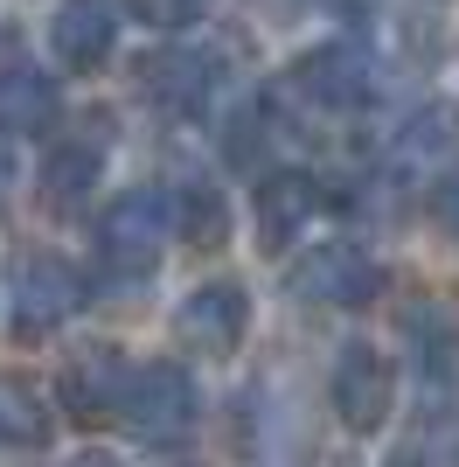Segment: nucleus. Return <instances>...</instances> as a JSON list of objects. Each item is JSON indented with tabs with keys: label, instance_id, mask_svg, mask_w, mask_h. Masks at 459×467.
Listing matches in <instances>:
<instances>
[{
	"label": "nucleus",
	"instance_id": "obj_1",
	"mask_svg": "<svg viewBox=\"0 0 459 467\" xmlns=\"http://www.w3.org/2000/svg\"><path fill=\"white\" fill-rule=\"evenodd\" d=\"M168 237H174L168 189H126L97 216V258H105V273H118V279H147L153 265H160V252H168Z\"/></svg>",
	"mask_w": 459,
	"mask_h": 467
},
{
	"label": "nucleus",
	"instance_id": "obj_2",
	"mask_svg": "<svg viewBox=\"0 0 459 467\" xmlns=\"http://www.w3.org/2000/svg\"><path fill=\"white\" fill-rule=\"evenodd\" d=\"M195 411H202V390L181 363H139L133 390H126V432L147 440V447H174L195 432Z\"/></svg>",
	"mask_w": 459,
	"mask_h": 467
},
{
	"label": "nucleus",
	"instance_id": "obj_3",
	"mask_svg": "<svg viewBox=\"0 0 459 467\" xmlns=\"http://www.w3.org/2000/svg\"><path fill=\"white\" fill-rule=\"evenodd\" d=\"M286 293L300 307H369L382 293V265L362 244H313L286 273Z\"/></svg>",
	"mask_w": 459,
	"mask_h": 467
},
{
	"label": "nucleus",
	"instance_id": "obj_4",
	"mask_svg": "<svg viewBox=\"0 0 459 467\" xmlns=\"http://www.w3.org/2000/svg\"><path fill=\"white\" fill-rule=\"evenodd\" d=\"M7 300H15V335H21V342H42V335H56L63 321L76 314L84 286H76V273L63 265L56 252H21Z\"/></svg>",
	"mask_w": 459,
	"mask_h": 467
},
{
	"label": "nucleus",
	"instance_id": "obj_5",
	"mask_svg": "<svg viewBox=\"0 0 459 467\" xmlns=\"http://www.w3.org/2000/svg\"><path fill=\"white\" fill-rule=\"evenodd\" d=\"M244 321H250V300L237 279H202L195 293H181V307H174V342L189 356H237L244 342Z\"/></svg>",
	"mask_w": 459,
	"mask_h": 467
},
{
	"label": "nucleus",
	"instance_id": "obj_6",
	"mask_svg": "<svg viewBox=\"0 0 459 467\" xmlns=\"http://www.w3.org/2000/svg\"><path fill=\"white\" fill-rule=\"evenodd\" d=\"M397 328H403L411 363H418V384L453 390L459 384V300L453 293H418V300H403Z\"/></svg>",
	"mask_w": 459,
	"mask_h": 467
},
{
	"label": "nucleus",
	"instance_id": "obj_7",
	"mask_svg": "<svg viewBox=\"0 0 459 467\" xmlns=\"http://www.w3.org/2000/svg\"><path fill=\"white\" fill-rule=\"evenodd\" d=\"M223 84V49H202V42H168L139 57V91L168 112H202Z\"/></svg>",
	"mask_w": 459,
	"mask_h": 467
},
{
	"label": "nucleus",
	"instance_id": "obj_8",
	"mask_svg": "<svg viewBox=\"0 0 459 467\" xmlns=\"http://www.w3.org/2000/svg\"><path fill=\"white\" fill-rule=\"evenodd\" d=\"M126 390H133V363L112 349V342H91L63 363V411L76 426H105V419H126Z\"/></svg>",
	"mask_w": 459,
	"mask_h": 467
},
{
	"label": "nucleus",
	"instance_id": "obj_9",
	"mask_svg": "<svg viewBox=\"0 0 459 467\" xmlns=\"http://www.w3.org/2000/svg\"><path fill=\"white\" fill-rule=\"evenodd\" d=\"M334 411H342L348 432H376L382 419H390V405H397V370H390V356L369 349V342H348L342 356H334Z\"/></svg>",
	"mask_w": 459,
	"mask_h": 467
},
{
	"label": "nucleus",
	"instance_id": "obj_10",
	"mask_svg": "<svg viewBox=\"0 0 459 467\" xmlns=\"http://www.w3.org/2000/svg\"><path fill=\"white\" fill-rule=\"evenodd\" d=\"M292 84L313 105H327V112H355V105L376 98V57H369L362 42H327V49L292 63Z\"/></svg>",
	"mask_w": 459,
	"mask_h": 467
},
{
	"label": "nucleus",
	"instance_id": "obj_11",
	"mask_svg": "<svg viewBox=\"0 0 459 467\" xmlns=\"http://www.w3.org/2000/svg\"><path fill=\"white\" fill-rule=\"evenodd\" d=\"M97 182H105V119L63 140L56 154H49V168H42L36 189H42V210H49V216H84Z\"/></svg>",
	"mask_w": 459,
	"mask_h": 467
},
{
	"label": "nucleus",
	"instance_id": "obj_12",
	"mask_svg": "<svg viewBox=\"0 0 459 467\" xmlns=\"http://www.w3.org/2000/svg\"><path fill=\"white\" fill-rule=\"evenodd\" d=\"M313 210H321V182L300 175V168L258 175V189H250V216H258V244L265 252H286L292 237L313 223Z\"/></svg>",
	"mask_w": 459,
	"mask_h": 467
},
{
	"label": "nucleus",
	"instance_id": "obj_13",
	"mask_svg": "<svg viewBox=\"0 0 459 467\" xmlns=\"http://www.w3.org/2000/svg\"><path fill=\"white\" fill-rule=\"evenodd\" d=\"M49 42L70 70H97L118 49V0H63L49 15Z\"/></svg>",
	"mask_w": 459,
	"mask_h": 467
},
{
	"label": "nucleus",
	"instance_id": "obj_14",
	"mask_svg": "<svg viewBox=\"0 0 459 467\" xmlns=\"http://www.w3.org/2000/svg\"><path fill=\"white\" fill-rule=\"evenodd\" d=\"M63 112V91L36 63H7L0 70V133H49Z\"/></svg>",
	"mask_w": 459,
	"mask_h": 467
},
{
	"label": "nucleus",
	"instance_id": "obj_15",
	"mask_svg": "<svg viewBox=\"0 0 459 467\" xmlns=\"http://www.w3.org/2000/svg\"><path fill=\"white\" fill-rule=\"evenodd\" d=\"M49 432H56V411L36 390V377L7 370L0 377V440L7 447H49Z\"/></svg>",
	"mask_w": 459,
	"mask_h": 467
},
{
	"label": "nucleus",
	"instance_id": "obj_16",
	"mask_svg": "<svg viewBox=\"0 0 459 467\" xmlns=\"http://www.w3.org/2000/svg\"><path fill=\"white\" fill-rule=\"evenodd\" d=\"M459 140V112L453 105H424L411 126H403V161H439Z\"/></svg>",
	"mask_w": 459,
	"mask_h": 467
},
{
	"label": "nucleus",
	"instance_id": "obj_17",
	"mask_svg": "<svg viewBox=\"0 0 459 467\" xmlns=\"http://www.w3.org/2000/svg\"><path fill=\"white\" fill-rule=\"evenodd\" d=\"M181 231H189L195 244H223V195H216L209 182H189V189H181Z\"/></svg>",
	"mask_w": 459,
	"mask_h": 467
},
{
	"label": "nucleus",
	"instance_id": "obj_18",
	"mask_svg": "<svg viewBox=\"0 0 459 467\" xmlns=\"http://www.w3.org/2000/svg\"><path fill=\"white\" fill-rule=\"evenodd\" d=\"M271 133H279V126H271V112H265V105L237 112V126H230V161H237V168H258V154L271 147Z\"/></svg>",
	"mask_w": 459,
	"mask_h": 467
},
{
	"label": "nucleus",
	"instance_id": "obj_19",
	"mask_svg": "<svg viewBox=\"0 0 459 467\" xmlns=\"http://www.w3.org/2000/svg\"><path fill=\"white\" fill-rule=\"evenodd\" d=\"M139 21H153V28H189V21H202V7L209 0H133Z\"/></svg>",
	"mask_w": 459,
	"mask_h": 467
},
{
	"label": "nucleus",
	"instance_id": "obj_20",
	"mask_svg": "<svg viewBox=\"0 0 459 467\" xmlns=\"http://www.w3.org/2000/svg\"><path fill=\"white\" fill-rule=\"evenodd\" d=\"M432 223H439L445 237H459V168L432 182Z\"/></svg>",
	"mask_w": 459,
	"mask_h": 467
},
{
	"label": "nucleus",
	"instance_id": "obj_21",
	"mask_svg": "<svg viewBox=\"0 0 459 467\" xmlns=\"http://www.w3.org/2000/svg\"><path fill=\"white\" fill-rule=\"evenodd\" d=\"M15 133H0V202H7V195H15Z\"/></svg>",
	"mask_w": 459,
	"mask_h": 467
},
{
	"label": "nucleus",
	"instance_id": "obj_22",
	"mask_svg": "<svg viewBox=\"0 0 459 467\" xmlns=\"http://www.w3.org/2000/svg\"><path fill=\"white\" fill-rule=\"evenodd\" d=\"M70 467H118V461H105V453H84V461H70Z\"/></svg>",
	"mask_w": 459,
	"mask_h": 467
}]
</instances>
